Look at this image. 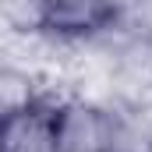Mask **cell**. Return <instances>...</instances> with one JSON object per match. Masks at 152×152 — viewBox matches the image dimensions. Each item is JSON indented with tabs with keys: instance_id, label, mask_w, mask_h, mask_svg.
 Returning <instances> with one entry per match:
<instances>
[{
	"instance_id": "1",
	"label": "cell",
	"mask_w": 152,
	"mask_h": 152,
	"mask_svg": "<svg viewBox=\"0 0 152 152\" xmlns=\"http://www.w3.org/2000/svg\"><path fill=\"white\" fill-rule=\"evenodd\" d=\"M57 96L42 92L0 120V152H57Z\"/></svg>"
}]
</instances>
